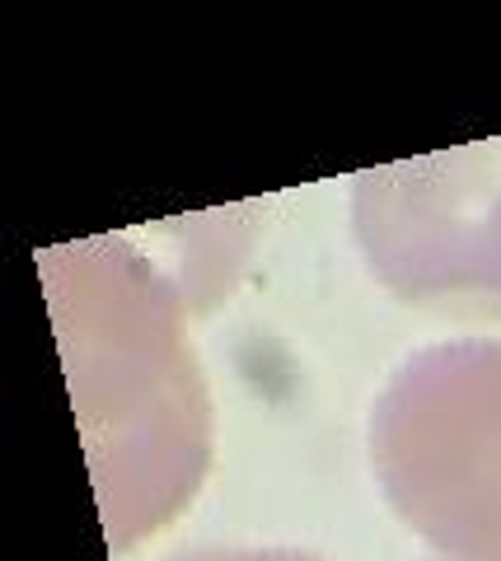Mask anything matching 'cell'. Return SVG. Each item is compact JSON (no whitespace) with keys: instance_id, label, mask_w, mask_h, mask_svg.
<instances>
[{"instance_id":"cell-1","label":"cell","mask_w":501,"mask_h":561,"mask_svg":"<svg viewBox=\"0 0 501 561\" xmlns=\"http://www.w3.org/2000/svg\"><path fill=\"white\" fill-rule=\"evenodd\" d=\"M84 459L113 552L164 529L212 463V398L183 337V290L132 239L38 253Z\"/></svg>"},{"instance_id":"cell-2","label":"cell","mask_w":501,"mask_h":561,"mask_svg":"<svg viewBox=\"0 0 501 561\" xmlns=\"http://www.w3.org/2000/svg\"><path fill=\"white\" fill-rule=\"evenodd\" d=\"M371 468L441 561H501V342L422 346L371 408Z\"/></svg>"},{"instance_id":"cell-3","label":"cell","mask_w":501,"mask_h":561,"mask_svg":"<svg viewBox=\"0 0 501 561\" xmlns=\"http://www.w3.org/2000/svg\"><path fill=\"white\" fill-rule=\"evenodd\" d=\"M352 230L371 276L403 305L501 319V136L361 169Z\"/></svg>"},{"instance_id":"cell-4","label":"cell","mask_w":501,"mask_h":561,"mask_svg":"<svg viewBox=\"0 0 501 561\" xmlns=\"http://www.w3.org/2000/svg\"><path fill=\"white\" fill-rule=\"evenodd\" d=\"M164 561H323L305 548H187Z\"/></svg>"},{"instance_id":"cell-5","label":"cell","mask_w":501,"mask_h":561,"mask_svg":"<svg viewBox=\"0 0 501 561\" xmlns=\"http://www.w3.org/2000/svg\"><path fill=\"white\" fill-rule=\"evenodd\" d=\"M436 561H441V557H436Z\"/></svg>"}]
</instances>
